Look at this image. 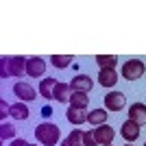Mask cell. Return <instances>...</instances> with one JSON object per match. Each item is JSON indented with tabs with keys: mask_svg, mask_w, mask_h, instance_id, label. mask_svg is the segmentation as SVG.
<instances>
[{
	"mask_svg": "<svg viewBox=\"0 0 146 146\" xmlns=\"http://www.w3.org/2000/svg\"><path fill=\"white\" fill-rule=\"evenodd\" d=\"M120 135L127 140V144H133L137 137H140V124L133 120H127L124 124L120 127Z\"/></svg>",
	"mask_w": 146,
	"mask_h": 146,
	"instance_id": "ba28073f",
	"label": "cell"
},
{
	"mask_svg": "<svg viewBox=\"0 0 146 146\" xmlns=\"http://www.w3.org/2000/svg\"><path fill=\"white\" fill-rule=\"evenodd\" d=\"M44 72H46V61L42 57H29V61H26V74L33 76V79H39V76H44Z\"/></svg>",
	"mask_w": 146,
	"mask_h": 146,
	"instance_id": "8992f818",
	"label": "cell"
},
{
	"mask_svg": "<svg viewBox=\"0 0 146 146\" xmlns=\"http://www.w3.org/2000/svg\"><path fill=\"white\" fill-rule=\"evenodd\" d=\"M50 61H52V66H55V68L63 70V68H68L70 63H72V55H52Z\"/></svg>",
	"mask_w": 146,
	"mask_h": 146,
	"instance_id": "d6986e66",
	"label": "cell"
},
{
	"mask_svg": "<svg viewBox=\"0 0 146 146\" xmlns=\"http://www.w3.org/2000/svg\"><path fill=\"white\" fill-rule=\"evenodd\" d=\"M107 109H92L90 113H87V122H90L92 127H103V124H107Z\"/></svg>",
	"mask_w": 146,
	"mask_h": 146,
	"instance_id": "5bb4252c",
	"label": "cell"
},
{
	"mask_svg": "<svg viewBox=\"0 0 146 146\" xmlns=\"http://www.w3.org/2000/svg\"><path fill=\"white\" fill-rule=\"evenodd\" d=\"M129 120L137 122V124H146V105L144 103H131L129 107Z\"/></svg>",
	"mask_w": 146,
	"mask_h": 146,
	"instance_id": "8fae6325",
	"label": "cell"
},
{
	"mask_svg": "<svg viewBox=\"0 0 146 146\" xmlns=\"http://www.w3.org/2000/svg\"><path fill=\"white\" fill-rule=\"evenodd\" d=\"M74 92L70 87V83H57L55 85V92H52V98L59 100V103H70V96Z\"/></svg>",
	"mask_w": 146,
	"mask_h": 146,
	"instance_id": "7c38bea8",
	"label": "cell"
},
{
	"mask_svg": "<svg viewBox=\"0 0 146 146\" xmlns=\"http://www.w3.org/2000/svg\"><path fill=\"white\" fill-rule=\"evenodd\" d=\"M83 146H96L94 131H83Z\"/></svg>",
	"mask_w": 146,
	"mask_h": 146,
	"instance_id": "603a6c76",
	"label": "cell"
},
{
	"mask_svg": "<svg viewBox=\"0 0 146 146\" xmlns=\"http://www.w3.org/2000/svg\"><path fill=\"white\" fill-rule=\"evenodd\" d=\"M118 83V72L116 68H100L98 72V85L103 87H113Z\"/></svg>",
	"mask_w": 146,
	"mask_h": 146,
	"instance_id": "9c48e42d",
	"label": "cell"
},
{
	"mask_svg": "<svg viewBox=\"0 0 146 146\" xmlns=\"http://www.w3.org/2000/svg\"><path fill=\"white\" fill-rule=\"evenodd\" d=\"M144 70H146L144 61H140V59H129L127 63L122 66V79H127V81H137V79H142Z\"/></svg>",
	"mask_w": 146,
	"mask_h": 146,
	"instance_id": "3957f363",
	"label": "cell"
},
{
	"mask_svg": "<svg viewBox=\"0 0 146 146\" xmlns=\"http://www.w3.org/2000/svg\"><path fill=\"white\" fill-rule=\"evenodd\" d=\"M7 116H11V105H7V100H0V118H2V122L7 120Z\"/></svg>",
	"mask_w": 146,
	"mask_h": 146,
	"instance_id": "7402d4cb",
	"label": "cell"
},
{
	"mask_svg": "<svg viewBox=\"0 0 146 146\" xmlns=\"http://www.w3.org/2000/svg\"><path fill=\"white\" fill-rule=\"evenodd\" d=\"M94 131V140H96V144L100 146H109L113 144V137H116V131H113V127H109V124H103V127H96L92 129Z\"/></svg>",
	"mask_w": 146,
	"mask_h": 146,
	"instance_id": "5b68a950",
	"label": "cell"
},
{
	"mask_svg": "<svg viewBox=\"0 0 146 146\" xmlns=\"http://www.w3.org/2000/svg\"><path fill=\"white\" fill-rule=\"evenodd\" d=\"M124 146H133V144H124Z\"/></svg>",
	"mask_w": 146,
	"mask_h": 146,
	"instance_id": "4316f807",
	"label": "cell"
},
{
	"mask_svg": "<svg viewBox=\"0 0 146 146\" xmlns=\"http://www.w3.org/2000/svg\"><path fill=\"white\" fill-rule=\"evenodd\" d=\"M0 137L2 140H15V127H13L11 122H2L0 124Z\"/></svg>",
	"mask_w": 146,
	"mask_h": 146,
	"instance_id": "44dd1931",
	"label": "cell"
},
{
	"mask_svg": "<svg viewBox=\"0 0 146 146\" xmlns=\"http://www.w3.org/2000/svg\"><path fill=\"white\" fill-rule=\"evenodd\" d=\"M59 127L52 124V122H42L39 127L35 129V140L37 144L42 146H57L59 144Z\"/></svg>",
	"mask_w": 146,
	"mask_h": 146,
	"instance_id": "7a4b0ae2",
	"label": "cell"
},
{
	"mask_svg": "<svg viewBox=\"0 0 146 146\" xmlns=\"http://www.w3.org/2000/svg\"><path fill=\"white\" fill-rule=\"evenodd\" d=\"M59 83L57 79H52V76H46V79H42V83H39V94H42L44 98H52V92H55V85Z\"/></svg>",
	"mask_w": 146,
	"mask_h": 146,
	"instance_id": "2e32d148",
	"label": "cell"
},
{
	"mask_svg": "<svg viewBox=\"0 0 146 146\" xmlns=\"http://www.w3.org/2000/svg\"><path fill=\"white\" fill-rule=\"evenodd\" d=\"M90 105V96L83 94V92H74L70 96V107H76V109H87Z\"/></svg>",
	"mask_w": 146,
	"mask_h": 146,
	"instance_id": "ac0fdd59",
	"label": "cell"
},
{
	"mask_svg": "<svg viewBox=\"0 0 146 146\" xmlns=\"http://www.w3.org/2000/svg\"><path fill=\"white\" fill-rule=\"evenodd\" d=\"M29 146H42V144H29Z\"/></svg>",
	"mask_w": 146,
	"mask_h": 146,
	"instance_id": "484cf974",
	"label": "cell"
},
{
	"mask_svg": "<svg viewBox=\"0 0 146 146\" xmlns=\"http://www.w3.org/2000/svg\"><path fill=\"white\" fill-rule=\"evenodd\" d=\"M31 111L29 107H26V103H13L11 105V118H15V120H29Z\"/></svg>",
	"mask_w": 146,
	"mask_h": 146,
	"instance_id": "e0dca14e",
	"label": "cell"
},
{
	"mask_svg": "<svg viewBox=\"0 0 146 146\" xmlns=\"http://www.w3.org/2000/svg\"><path fill=\"white\" fill-rule=\"evenodd\" d=\"M109 146H113V144H109Z\"/></svg>",
	"mask_w": 146,
	"mask_h": 146,
	"instance_id": "83f0119b",
	"label": "cell"
},
{
	"mask_svg": "<svg viewBox=\"0 0 146 146\" xmlns=\"http://www.w3.org/2000/svg\"><path fill=\"white\" fill-rule=\"evenodd\" d=\"M70 87H72V92H83V94H87V92L94 87V81H92L87 74H76V76L70 81Z\"/></svg>",
	"mask_w": 146,
	"mask_h": 146,
	"instance_id": "30bf717a",
	"label": "cell"
},
{
	"mask_svg": "<svg viewBox=\"0 0 146 146\" xmlns=\"http://www.w3.org/2000/svg\"><path fill=\"white\" fill-rule=\"evenodd\" d=\"M42 116H44V118H50V116H52V109H50L48 105H46V107H42Z\"/></svg>",
	"mask_w": 146,
	"mask_h": 146,
	"instance_id": "d4e9b609",
	"label": "cell"
},
{
	"mask_svg": "<svg viewBox=\"0 0 146 146\" xmlns=\"http://www.w3.org/2000/svg\"><path fill=\"white\" fill-rule=\"evenodd\" d=\"M9 146H29V144H26V140H22V137H15V140H11Z\"/></svg>",
	"mask_w": 146,
	"mask_h": 146,
	"instance_id": "cb8c5ba5",
	"label": "cell"
},
{
	"mask_svg": "<svg viewBox=\"0 0 146 146\" xmlns=\"http://www.w3.org/2000/svg\"><path fill=\"white\" fill-rule=\"evenodd\" d=\"M124 105H127V96L122 94V92H109V94H105V109L107 111H120L124 109Z\"/></svg>",
	"mask_w": 146,
	"mask_h": 146,
	"instance_id": "277c9868",
	"label": "cell"
},
{
	"mask_svg": "<svg viewBox=\"0 0 146 146\" xmlns=\"http://www.w3.org/2000/svg\"><path fill=\"white\" fill-rule=\"evenodd\" d=\"M59 146H83V131L79 127H74L66 140H61Z\"/></svg>",
	"mask_w": 146,
	"mask_h": 146,
	"instance_id": "9a60e30c",
	"label": "cell"
},
{
	"mask_svg": "<svg viewBox=\"0 0 146 146\" xmlns=\"http://www.w3.org/2000/svg\"><path fill=\"white\" fill-rule=\"evenodd\" d=\"M13 94L20 98V103H31V100H35V98H37V92L33 90L29 83H22V81L13 85Z\"/></svg>",
	"mask_w": 146,
	"mask_h": 146,
	"instance_id": "52a82bcc",
	"label": "cell"
},
{
	"mask_svg": "<svg viewBox=\"0 0 146 146\" xmlns=\"http://www.w3.org/2000/svg\"><path fill=\"white\" fill-rule=\"evenodd\" d=\"M96 63L100 68H116L118 57L116 55H96Z\"/></svg>",
	"mask_w": 146,
	"mask_h": 146,
	"instance_id": "ffe728a7",
	"label": "cell"
},
{
	"mask_svg": "<svg viewBox=\"0 0 146 146\" xmlns=\"http://www.w3.org/2000/svg\"><path fill=\"white\" fill-rule=\"evenodd\" d=\"M26 57H2L0 59V74L2 79L9 76H24L26 74Z\"/></svg>",
	"mask_w": 146,
	"mask_h": 146,
	"instance_id": "6da1fadb",
	"label": "cell"
},
{
	"mask_svg": "<svg viewBox=\"0 0 146 146\" xmlns=\"http://www.w3.org/2000/svg\"><path fill=\"white\" fill-rule=\"evenodd\" d=\"M66 118H68V122H70V124H74V127H81L83 122H87L85 109H76V107H68Z\"/></svg>",
	"mask_w": 146,
	"mask_h": 146,
	"instance_id": "4fadbf2b",
	"label": "cell"
},
{
	"mask_svg": "<svg viewBox=\"0 0 146 146\" xmlns=\"http://www.w3.org/2000/svg\"><path fill=\"white\" fill-rule=\"evenodd\" d=\"M144 146H146V142H144Z\"/></svg>",
	"mask_w": 146,
	"mask_h": 146,
	"instance_id": "f1b7e54d",
	"label": "cell"
}]
</instances>
